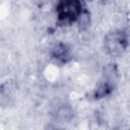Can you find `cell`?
Wrapping results in <instances>:
<instances>
[{
  "mask_svg": "<svg viewBox=\"0 0 130 130\" xmlns=\"http://www.w3.org/2000/svg\"><path fill=\"white\" fill-rule=\"evenodd\" d=\"M81 12L79 0H60L57 6V13L60 19L65 21H74Z\"/></svg>",
  "mask_w": 130,
  "mask_h": 130,
  "instance_id": "1",
  "label": "cell"
},
{
  "mask_svg": "<svg viewBox=\"0 0 130 130\" xmlns=\"http://www.w3.org/2000/svg\"><path fill=\"white\" fill-rule=\"evenodd\" d=\"M125 38L121 32H114V35L109 36L107 40V47L108 50L112 51L113 54L120 53L122 49L125 48Z\"/></svg>",
  "mask_w": 130,
  "mask_h": 130,
  "instance_id": "2",
  "label": "cell"
}]
</instances>
